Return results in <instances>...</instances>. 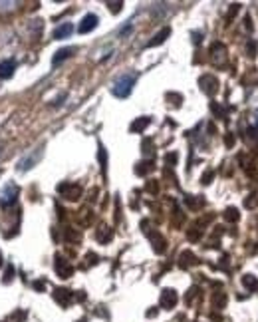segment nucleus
<instances>
[{
	"mask_svg": "<svg viewBox=\"0 0 258 322\" xmlns=\"http://www.w3.org/2000/svg\"><path fill=\"white\" fill-rule=\"evenodd\" d=\"M135 74H124V76H120L116 82H114V88H112V94L116 96V98H128L129 94H131V90H133V86H135Z\"/></svg>",
	"mask_w": 258,
	"mask_h": 322,
	"instance_id": "nucleus-1",
	"label": "nucleus"
},
{
	"mask_svg": "<svg viewBox=\"0 0 258 322\" xmlns=\"http://www.w3.org/2000/svg\"><path fill=\"white\" fill-rule=\"evenodd\" d=\"M18 195H20V189H18L14 183H6V187H4L2 193H0V205H2V207L14 205L16 199H18Z\"/></svg>",
	"mask_w": 258,
	"mask_h": 322,
	"instance_id": "nucleus-2",
	"label": "nucleus"
},
{
	"mask_svg": "<svg viewBox=\"0 0 258 322\" xmlns=\"http://www.w3.org/2000/svg\"><path fill=\"white\" fill-rule=\"evenodd\" d=\"M42 148L40 150H34L32 154H28V156H24L22 160L18 161V171H30L34 165H38V161L42 160Z\"/></svg>",
	"mask_w": 258,
	"mask_h": 322,
	"instance_id": "nucleus-3",
	"label": "nucleus"
},
{
	"mask_svg": "<svg viewBox=\"0 0 258 322\" xmlns=\"http://www.w3.org/2000/svg\"><path fill=\"white\" fill-rule=\"evenodd\" d=\"M199 84H201V90H203L207 96H215L217 90H219V80H217L215 76H211V74L203 76V78L199 80Z\"/></svg>",
	"mask_w": 258,
	"mask_h": 322,
	"instance_id": "nucleus-4",
	"label": "nucleus"
},
{
	"mask_svg": "<svg viewBox=\"0 0 258 322\" xmlns=\"http://www.w3.org/2000/svg\"><path fill=\"white\" fill-rule=\"evenodd\" d=\"M96 26H98V16H96V14H86V16L82 18L80 26H78V32H80V34H88V32H92Z\"/></svg>",
	"mask_w": 258,
	"mask_h": 322,
	"instance_id": "nucleus-5",
	"label": "nucleus"
},
{
	"mask_svg": "<svg viewBox=\"0 0 258 322\" xmlns=\"http://www.w3.org/2000/svg\"><path fill=\"white\" fill-rule=\"evenodd\" d=\"M56 273H58L62 279H70L72 273H74V269H72V265H70L64 257H56Z\"/></svg>",
	"mask_w": 258,
	"mask_h": 322,
	"instance_id": "nucleus-6",
	"label": "nucleus"
},
{
	"mask_svg": "<svg viewBox=\"0 0 258 322\" xmlns=\"http://www.w3.org/2000/svg\"><path fill=\"white\" fill-rule=\"evenodd\" d=\"M177 301H179V297H177V293L173 289H165L161 293V307L163 309H173L177 305Z\"/></svg>",
	"mask_w": 258,
	"mask_h": 322,
	"instance_id": "nucleus-7",
	"label": "nucleus"
},
{
	"mask_svg": "<svg viewBox=\"0 0 258 322\" xmlns=\"http://www.w3.org/2000/svg\"><path fill=\"white\" fill-rule=\"evenodd\" d=\"M211 56H213V62L215 64H225V60H227V48L217 42V44L211 46Z\"/></svg>",
	"mask_w": 258,
	"mask_h": 322,
	"instance_id": "nucleus-8",
	"label": "nucleus"
},
{
	"mask_svg": "<svg viewBox=\"0 0 258 322\" xmlns=\"http://www.w3.org/2000/svg\"><path fill=\"white\" fill-rule=\"evenodd\" d=\"M171 36V28H161L155 36H153V40H149L147 42V48H153V46H159V44H163L167 38Z\"/></svg>",
	"mask_w": 258,
	"mask_h": 322,
	"instance_id": "nucleus-9",
	"label": "nucleus"
},
{
	"mask_svg": "<svg viewBox=\"0 0 258 322\" xmlns=\"http://www.w3.org/2000/svg\"><path fill=\"white\" fill-rule=\"evenodd\" d=\"M72 32H74V26H72L70 22H64V24H60V26L54 30V38H56V40H64V38H70Z\"/></svg>",
	"mask_w": 258,
	"mask_h": 322,
	"instance_id": "nucleus-10",
	"label": "nucleus"
},
{
	"mask_svg": "<svg viewBox=\"0 0 258 322\" xmlns=\"http://www.w3.org/2000/svg\"><path fill=\"white\" fill-rule=\"evenodd\" d=\"M14 70H16V62H14V60H4V62H0V78H2V80L10 78V76L14 74Z\"/></svg>",
	"mask_w": 258,
	"mask_h": 322,
	"instance_id": "nucleus-11",
	"label": "nucleus"
},
{
	"mask_svg": "<svg viewBox=\"0 0 258 322\" xmlns=\"http://www.w3.org/2000/svg\"><path fill=\"white\" fill-rule=\"evenodd\" d=\"M74 52H76V48H62V50H58V52L54 54V58H52V64H54V66L62 64V62H64V60H68Z\"/></svg>",
	"mask_w": 258,
	"mask_h": 322,
	"instance_id": "nucleus-12",
	"label": "nucleus"
},
{
	"mask_svg": "<svg viewBox=\"0 0 258 322\" xmlns=\"http://www.w3.org/2000/svg\"><path fill=\"white\" fill-rule=\"evenodd\" d=\"M149 237H151V243H153L155 253H163V251H165V245H167V243H165V239H163L159 233H151Z\"/></svg>",
	"mask_w": 258,
	"mask_h": 322,
	"instance_id": "nucleus-13",
	"label": "nucleus"
},
{
	"mask_svg": "<svg viewBox=\"0 0 258 322\" xmlns=\"http://www.w3.org/2000/svg\"><path fill=\"white\" fill-rule=\"evenodd\" d=\"M149 122H151L149 118H139V120H135V122L131 124V132H133V134H141V132L149 126Z\"/></svg>",
	"mask_w": 258,
	"mask_h": 322,
	"instance_id": "nucleus-14",
	"label": "nucleus"
},
{
	"mask_svg": "<svg viewBox=\"0 0 258 322\" xmlns=\"http://www.w3.org/2000/svg\"><path fill=\"white\" fill-rule=\"evenodd\" d=\"M54 297H56V301H58L60 305H68V303H70V299H72L70 291H66V289H58V291L54 293Z\"/></svg>",
	"mask_w": 258,
	"mask_h": 322,
	"instance_id": "nucleus-15",
	"label": "nucleus"
},
{
	"mask_svg": "<svg viewBox=\"0 0 258 322\" xmlns=\"http://www.w3.org/2000/svg\"><path fill=\"white\" fill-rule=\"evenodd\" d=\"M110 239H112V229H110V227H102V231L98 233V241L108 243Z\"/></svg>",
	"mask_w": 258,
	"mask_h": 322,
	"instance_id": "nucleus-16",
	"label": "nucleus"
},
{
	"mask_svg": "<svg viewBox=\"0 0 258 322\" xmlns=\"http://www.w3.org/2000/svg\"><path fill=\"white\" fill-rule=\"evenodd\" d=\"M243 283H245V287L247 289H257L258 287V281H257V277H253V275H245V279H243Z\"/></svg>",
	"mask_w": 258,
	"mask_h": 322,
	"instance_id": "nucleus-17",
	"label": "nucleus"
},
{
	"mask_svg": "<svg viewBox=\"0 0 258 322\" xmlns=\"http://www.w3.org/2000/svg\"><path fill=\"white\" fill-rule=\"evenodd\" d=\"M193 263H195V257H193L191 253H183V255H181V265H183V267H189V265H193Z\"/></svg>",
	"mask_w": 258,
	"mask_h": 322,
	"instance_id": "nucleus-18",
	"label": "nucleus"
},
{
	"mask_svg": "<svg viewBox=\"0 0 258 322\" xmlns=\"http://www.w3.org/2000/svg\"><path fill=\"white\" fill-rule=\"evenodd\" d=\"M149 169H151V163H139V165L135 167V173H137V175H145Z\"/></svg>",
	"mask_w": 258,
	"mask_h": 322,
	"instance_id": "nucleus-19",
	"label": "nucleus"
},
{
	"mask_svg": "<svg viewBox=\"0 0 258 322\" xmlns=\"http://www.w3.org/2000/svg\"><path fill=\"white\" fill-rule=\"evenodd\" d=\"M225 217L229 219V221H239V211L237 209H227V213H225Z\"/></svg>",
	"mask_w": 258,
	"mask_h": 322,
	"instance_id": "nucleus-20",
	"label": "nucleus"
},
{
	"mask_svg": "<svg viewBox=\"0 0 258 322\" xmlns=\"http://www.w3.org/2000/svg\"><path fill=\"white\" fill-rule=\"evenodd\" d=\"M108 6H110V10H112V12H120L124 4H122V2H108Z\"/></svg>",
	"mask_w": 258,
	"mask_h": 322,
	"instance_id": "nucleus-21",
	"label": "nucleus"
},
{
	"mask_svg": "<svg viewBox=\"0 0 258 322\" xmlns=\"http://www.w3.org/2000/svg\"><path fill=\"white\" fill-rule=\"evenodd\" d=\"M211 177H213V171H207L203 177V183H211Z\"/></svg>",
	"mask_w": 258,
	"mask_h": 322,
	"instance_id": "nucleus-22",
	"label": "nucleus"
},
{
	"mask_svg": "<svg viewBox=\"0 0 258 322\" xmlns=\"http://www.w3.org/2000/svg\"><path fill=\"white\" fill-rule=\"evenodd\" d=\"M258 201L257 199H247V207H255Z\"/></svg>",
	"mask_w": 258,
	"mask_h": 322,
	"instance_id": "nucleus-23",
	"label": "nucleus"
},
{
	"mask_svg": "<svg viewBox=\"0 0 258 322\" xmlns=\"http://www.w3.org/2000/svg\"><path fill=\"white\" fill-rule=\"evenodd\" d=\"M0 156H2V146H0Z\"/></svg>",
	"mask_w": 258,
	"mask_h": 322,
	"instance_id": "nucleus-24",
	"label": "nucleus"
},
{
	"mask_svg": "<svg viewBox=\"0 0 258 322\" xmlns=\"http://www.w3.org/2000/svg\"><path fill=\"white\" fill-rule=\"evenodd\" d=\"M0 265H2V255H0Z\"/></svg>",
	"mask_w": 258,
	"mask_h": 322,
	"instance_id": "nucleus-25",
	"label": "nucleus"
}]
</instances>
